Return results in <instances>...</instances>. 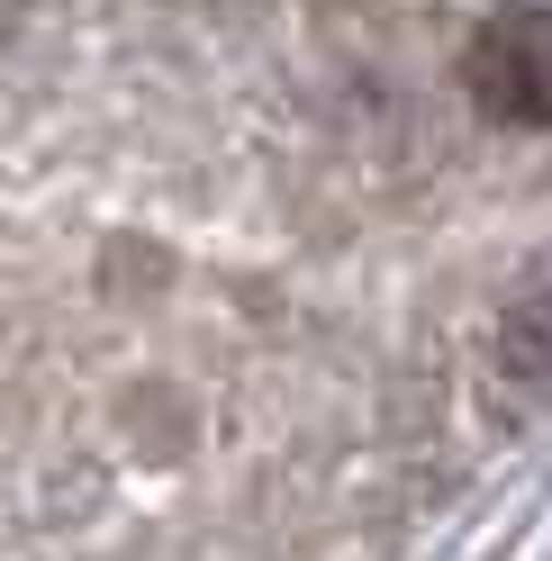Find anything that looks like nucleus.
<instances>
[{
  "label": "nucleus",
  "instance_id": "2",
  "mask_svg": "<svg viewBox=\"0 0 552 561\" xmlns=\"http://www.w3.org/2000/svg\"><path fill=\"white\" fill-rule=\"evenodd\" d=\"M498 363H507L516 380H552V290H534V299H516V308H507V327H498Z\"/></svg>",
  "mask_w": 552,
  "mask_h": 561
},
{
  "label": "nucleus",
  "instance_id": "1",
  "mask_svg": "<svg viewBox=\"0 0 552 561\" xmlns=\"http://www.w3.org/2000/svg\"><path fill=\"white\" fill-rule=\"evenodd\" d=\"M471 100L498 127H552V10L526 0V10H498L462 55Z\"/></svg>",
  "mask_w": 552,
  "mask_h": 561
}]
</instances>
